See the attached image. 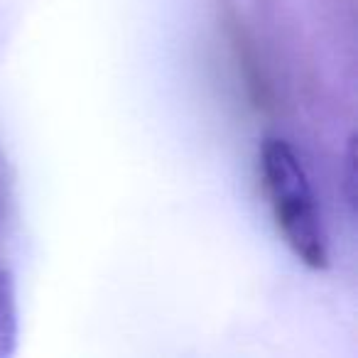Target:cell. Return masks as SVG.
I'll return each mask as SVG.
<instances>
[{
  "mask_svg": "<svg viewBox=\"0 0 358 358\" xmlns=\"http://www.w3.org/2000/svg\"><path fill=\"white\" fill-rule=\"evenodd\" d=\"M260 179L285 245L309 270L329 268V236L317 194L297 150L278 135H268L258 152Z\"/></svg>",
  "mask_w": 358,
  "mask_h": 358,
  "instance_id": "obj_1",
  "label": "cell"
},
{
  "mask_svg": "<svg viewBox=\"0 0 358 358\" xmlns=\"http://www.w3.org/2000/svg\"><path fill=\"white\" fill-rule=\"evenodd\" d=\"M20 336V319H17V289L13 273L0 265V358L15 353Z\"/></svg>",
  "mask_w": 358,
  "mask_h": 358,
  "instance_id": "obj_2",
  "label": "cell"
},
{
  "mask_svg": "<svg viewBox=\"0 0 358 358\" xmlns=\"http://www.w3.org/2000/svg\"><path fill=\"white\" fill-rule=\"evenodd\" d=\"M343 194L351 211V219H356V138H348L346 157H343Z\"/></svg>",
  "mask_w": 358,
  "mask_h": 358,
  "instance_id": "obj_3",
  "label": "cell"
}]
</instances>
